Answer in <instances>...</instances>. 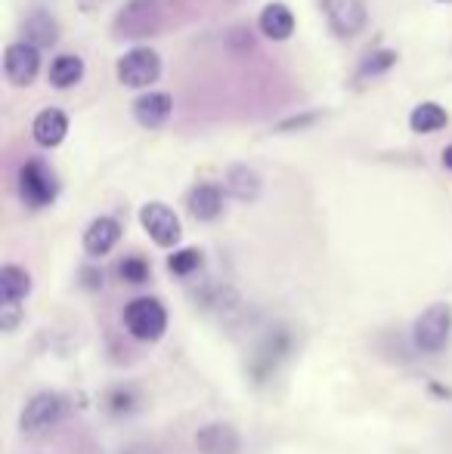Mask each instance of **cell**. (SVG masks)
I'll list each match as a JSON object with an SVG mask.
<instances>
[{"mask_svg": "<svg viewBox=\"0 0 452 454\" xmlns=\"http://www.w3.org/2000/svg\"><path fill=\"white\" fill-rule=\"evenodd\" d=\"M452 337V306L449 303H431L412 325V343L418 353L437 356L447 349Z\"/></svg>", "mask_w": 452, "mask_h": 454, "instance_id": "1", "label": "cell"}, {"mask_svg": "<svg viewBox=\"0 0 452 454\" xmlns=\"http://www.w3.org/2000/svg\"><path fill=\"white\" fill-rule=\"evenodd\" d=\"M124 328L143 343H155L168 334V309L155 297H137L124 306Z\"/></svg>", "mask_w": 452, "mask_h": 454, "instance_id": "2", "label": "cell"}, {"mask_svg": "<svg viewBox=\"0 0 452 454\" xmlns=\"http://www.w3.org/2000/svg\"><path fill=\"white\" fill-rule=\"evenodd\" d=\"M19 195H22V201L28 207H47L59 195V180L44 161L28 158L22 164V170H19Z\"/></svg>", "mask_w": 452, "mask_h": 454, "instance_id": "3", "label": "cell"}, {"mask_svg": "<svg viewBox=\"0 0 452 454\" xmlns=\"http://www.w3.org/2000/svg\"><path fill=\"white\" fill-rule=\"evenodd\" d=\"M162 78V56L152 47H133L118 59V81L131 90H146Z\"/></svg>", "mask_w": 452, "mask_h": 454, "instance_id": "4", "label": "cell"}, {"mask_svg": "<svg viewBox=\"0 0 452 454\" xmlns=\"http://www.w3.org/2000/svg\"><path fill=\"white\" fill-rule=\"evenodd\" d=\"M162 25V10L158 0H131L115 19V35L131 37V41H143V37L155 35Z\"/></svg>", "mask_w": 452, "mask_h": 454, "instance_id": "5", "label": "cell"}, {"mask_svg": "<svg viewBox=\"0 0 452 454\" xmlns=\"http://www.w3.org/2000/svg\"><path fill=\"white\" fill-rule=\"evenodd\" d=\"M139 223L143 229L149 232V239L155 241L158 247H177L183 239V226H180V216L162 201H152V204H143L139 210Z\"/></svg>", "mask_w": 452, "mask_h": 454, "instance_id": "6", "label": "cell"}, {"mask_svg": "<svg viewBox=\"0 0 452 454\" xmlns=\"http://www.w3.org/2000/svg\"><path fill=\"white\" fill-rule=\"evenodd\" d=\"M62 414H66V399L59 393H37L22 411V430L28 436H41L50 427L59 424Z\"/></svg>", "mask_w": 452, "mask_h": 454, "instance_id": "7", "label": "cell"}, {"mask_svg": "<svg viewBox=\"0 0 452 454\" xmlns=\"http://www.w3.org/2000/svg\"><path fill=\"white\" fill-rule=\"evenodd\" d=\"M37 72H41V50L31 43L19 41L10 43L4 53V74L12 87H28L35 84Z\"/></svg>", "mask_w": 452, "mask_h": 454, "instance_id": "8", "label": "cell"}, {"mask_svg": "<svg viewBox=\"0 0 452 454\" xmlns=\"http://www.w3.org/2000/svg\"><path fill=\"white\" fill-rule=\"evenodd\" d=\"M322 10H326L329 28L338 37H356L366 28V0H322Z\"/></svg>", "mask_w": 452, "mask_h": 454, "instance_id": "9", "label": "cell"}, {"mask_svg": "<svg viewBox=\"0 0 452 454\" xmlns=\"http://www.w3.org/2000/svg\"><path fill=\"white\" fill-rule=\"evenodd\" d=\"M195 449L202 454H239L242 436L229 424H205L195 433Z\"/></svg>", "mask_w": 452, "mask_h": 454, "instance_id": "10", "label": "cell"}, {"mask_svg": "<svg viewBox=\"0 0 452 454\" xmlns=\"http://www.w3.org/2000/svg\"><path fill=\"white\" fill-rule=\"evenodd\" d=\"M186 207H189V214H193L195 220H202V223L218 220V216L224 214V189H220V185H214V183L195 185V189L189 192V198H186Z\"/></svg>", "mask_w": 452, "mask_h": 454, "instance_id": "11", "label": "cell"}, {"mask_svg": "<svg viewBox=\"0 0 452 454\" xmlns=\"http://www.w3.org/2000/svg\"><path fill=\"white\" fill-rule=\"evenodd\" d=\"M121 241V223L112 216H99L87 226L84 232V251L87 257H106L115 245Z\"/></svg>", "mask_w": 452, "mask_h": 454, "instance_id": "12", "label": "cell"}, {"mask_svg": "<svg viewBox=\"0 0 452 454\" xmlns=\"http://www.w3.org/2000/svg\"><path fill=\"white\" fill-rule=\"evenodd\" d=\"M170 108H174L170 93H143L133 102V118H137L139 127L155 130V127H162L170 118Z\"/></svg>", "mask_w": 452, "mask_h": 454, "instance_id": "13", "label": "cell"}, {"mask_svg": "<svg viewBox=\"0 0 452 454\" xmlns=\"http://www.w3.org/2000/svg\"><path fill=\"white\" fill-rule=\"evenodd\" d=\"M31 133H35L37 145H44V149H56V145H59L62 139H66V133H68L66 112H62V108H44V112L35 118Z\"/></svg>", "mask_w": 452, "mask_h": 454, "instance_id": "14", "label": "cell"}, {"mask_svg": "<svg viewBox=\"0 0 452 454\" xmlns=\"http://www.w3.org/2000/svg\"><path fill=\"white\" fill-rule=\"evenodd\" d=\"M258 25L266 41H289L295 35V16H291V10L285 4H266L260 10Z\"/></svg>", "mask_w": 452, "mask_h": 454, "instance_id": "15", "label": "cell"}, {"mask_svg": "<svg viewBox=\"0 0 452 454\" xmlns=\"http://www.w3.org/2000/svg\"><path fill=\"white\" fill-rule=\"evenodd\" d=\"M28 294H31L28 270H22L16 263H6L0 270V300H4V306H19Z\"/></svg>", "mask_w": 452, "mask_h": 454, "instance_id": "16", "label": "cell"}, {"mask_svg": "<svg viewBox=\"0 0 452 454\" xmlns=\"http://www.w3.org/2000/svg\"><path fill=\"white\" fill-rule=\"evenodd\" d=\"M22 35H25V43L31 47H53L56 37H59V28H56V19L44 10H35L22 25Z\"/></svg>", "mask_w": 452, "mask_h": 454, "instance_id": "17", "label": "cell"}, {"mask_svg": "<svg viewBox=\"0 0 452 454\" xmlns=\"http://www.w3.org/2000/svg\"><path fill=\"white\" fill-rule=\"evenodd\" d=\"M260 189H264V185H260V176L254 174L251 168H242V164L229 168V174H226V192L235 198V201H245V204L258 201Z\"/></svg>", "mask_w": 452, "mask_h": 454, "instance_id": "18", "label": "cell"}, {"mask_svg": "<svg viewBox=\"0 0 452 454\" xmlns=\"http://www.w3.org/2000/svg\"><path fill=\"white\" fill-rule=\"evenodd\" d=\"M84 78V59L75 53H62L50 62V84L59 87V90H68V87L81 84Z\"/></svg>", "mask_w": 452, "mask_h": 454, "instance_id": "19", "label": "cell"}, {"mask_svg": "<svg viewBox=\"0 0 452 454\" xmlns=\"http://www.w3.org/2000/svg\"><path fill=\"white\" fill-rule=\"evenodd\" d=\"M449 124V114L443 106H437V102H422V106L412 108L409 114V127L416 133H437L443 130V127Z\"/></svg>", "mask_w": 452, "mask_h": 454, "instance_id": "20", "label": "cell"}, {"mask_svg": "<svg viewBox=\"0 0 452 454\" xmlns=\"http://www.w3.org/2000/svg\"><path fill=\"white\" fill-rule=\"evenodd\" d=\"M202 266V251H195V247H183V251H174L168 260V270L174 275H180V278H186V275H193L195 270Z\"/></svg>", "mask_w": 452, "mask_h": 454, "instance_id": "21", "label": "cell"}, {"mask_svg": "<svg viewBox=\"0 0 452 454\" xmlns=\"http://www.w3.org/2000/svg\"><path fill=\"white\" fill-rule=\"evenodd\" d=\"M397 66V53L393 50H375L372 56H366L360 66V78H375V74H385L387 68Z\"/></svg>", "mask_w": 452, "mask_h": 454, "instance_id": "22", "label": "cell"}, {"mask_svg": "<svg viewBox=\"0 0 452 454\" xmlns=\"http://www.w3.org/2000/svg\"><path fill=\"white\" fill-rule=\"evenodd\" d=\"M118 275L127 281V285H143L149 278V263L143 257H124L118 263Z\"/></svg>", "mask_w": 452, "mask_h": 454, "instance_id": "23", "label": "cell"}, {"mask_svg": "<svg viewBox=\"0 0 452 454\" xmlns=\"http://www.w3.org/2000/svg\"><path fill=\"white\" fill-rule=\"evenodd\" d=\"M19 306H4V316H0V322H4V328L6 331H12L16 328V322H19Z\"/></svg>", "mask_w": 452, "mask_h": 454, "instance_id": "24", "label": "cell"}, {"mask_svg": "<svg viewBox=\"0 0 452 454\" xmlns=\"http://www.w3.org/2000/svg\"><path fill=\"white\" fill-rule=\"evenodd\" d=\"M75 4H78V10H81V12H87V16H91V12H99V10H103L106 0H75Z\"/></svg>", "mask_w": 452, "mask_h": 454, "instance_id": "25", "label": "cell"}, {"mask_svg": "<svg viewBox=\"0 0 452 454\" xmlns=\"http://www.w3.org/2000/svg\"><path fill=\"white\" fill-rule=\"evenodd\" d=\"M443 168L452 170V145H447V149H443Z\"/></svg>", "mask_w": 452, "mask_h": 454, "instance_id": "26", "label": "cell"}, {"mask_svg": "<svg viewBox=\"0 0 452 454\" xmlns=\"http://www.w3.org/2000/svg\"><path fill=\"white\" fill-rule=\"evenodd\" d=\"M440 4H452V0H440Z\"/></svg>", "mask_w": 452, "mask_h": 454, "instance_id": "27", "label": "cell"}, {"mask_svg": "<svg viewBox=\"0 0 452 454\" xmlns=\"http://www.w3.org/2000/svg\"><path fill=\"white\" fill-rule=\"evenodd\" d=\"M124 454H137V451H124Z\"/></svg>", "mask_w": 452, "mask_h": 454, "instance_id": "28", "label": "cell"}]
</instances>
